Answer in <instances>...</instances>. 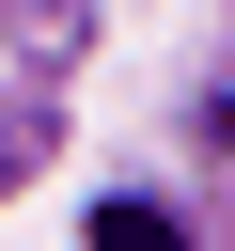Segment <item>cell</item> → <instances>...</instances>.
I'll return each mask as SVG.
<instances>
[{
	"label": "cell",
	"mask_w": 235,
	"mask_h": 251,
	"mask_svg": "<svg viewBox=\"0 0 235 251\" xmlns=\"http://www.w3.org/2000/svg\"><path fill=\"white\" fill-rule=\"evenodd\" d=\"M94 251H188V235H172L157 204H94Z\"/></svg>",
	"instance_id": "cell-1"
}]
</instances>
